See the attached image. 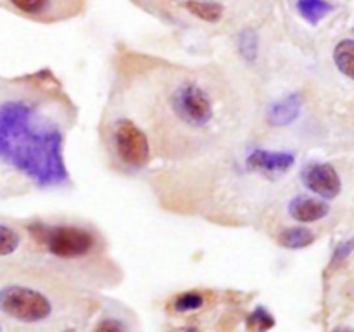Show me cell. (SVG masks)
<instances>
[{
	"label": "cell",
	"instance_id": "1",
	"mask_svg": "<svg viewBox=\"0 0 354 332\" xmlns=\"http://www.w3.org/2000/svg\"><path fill=\"white\" fill-rule=\"evenodd\" d=\"M0 159L40 187L68 182L61 130L37 118L23 100L0 104Z\"/></svg>",
	"mask_w": 354,
	"mask_h": 332
},
{
	"label": "cell",
	"instance_id": "2",
	"mask_svg": "<svg viewBox=\"0 0 354 332\" xmlns=\"http://www.w3.org/2000/svg\"><path fill=\"white\" fill-rule=\"evenodd\" d=\"M31 237L45 246L48 252L62 259H76L90 255L95 246V237L86 228L75 225L33 223L28 227Z\"/></svg>",
	"mask_w": 354,
	"mask_h": 332
},
{
	"label": "cell",
	"instance_id": "3",
	"mask_svg": "<svg viewBox=\"0 0 354 332\" xmlns=\"http://www.w3.org/2000/svg\"><path fill=\"white\" fill-rule=\"evenodd\" d=\"M0 311L23 324H38L52 315V303L44 293L26 286L0 289Z\"/></svg>",
	"mask_w": 354,
	"mask_h": 332
},
{
	"label": "cell",
	"instance_id": "4",
	"mask_svg": "<svg viewBox=\"0 0 354 332\" xmlns=\"http://www.w3.org/2000/svg\"><path fill=\"white\" fill-rule=\"evenodd\" d=\"M173 113L192 128H204L213 121L214 106L209 93L197 83H182L171 93Z\"/></svg>",
	"mask_w": 354,
	"mask_h": 332
},
{
	"label": "cell",
	"instance_id": "5",
	"mask_svg": "<svg viewBox=\"0 0 354 332\" xmlns=\"http://www.w3.org/2000/svg\"><path fill=\"white\" fill-rule=\"evenodd\" d=\"M114 145L116 152L124 165L131 168H142L147 165L151 156L147 135L133 121L120 120L114 127Z\"/></svg>",
	"mask_w": 354,
	"mask_h": 332
},
{
	"label": "cell",
	"instance_id": "6",
	"mask_svg": "<svg viewBox=\"0 0 354 332\" xmlns=\"http://www.w3.org/2000/svg\"><path fill=\"white\" fill-rule=\"evenodd\" d=\"M303 183L324 199H335L341 194V176L328 163H311L301 173Z\"/></svg>",
	"mask_w": 354,
	"mask_h": 332
},
{
	"label": "cell",
	"instance_id": "7",
	"mask_svg": "<svg viewBox=\"0 0 354 332\" xmlns=\"http://www.w3.org/2000/svg\"><path fill=\"white\" fill-rule=\"evenodd\" d=\"M294 163H296V158L290 152L265 151V149L251 152L248 158L249 168L265 173H283L292 168Z\"/></svg>",
	"mask_w": 354,
	"mask_h": 332
},
{
	"label": "cell",
	"instance_id": "8",
	"mask_svg": "<svg viewBox=\"0 0 354 332\" xmlns=\"http://www.w3.org/2000/svg\"><path fill=\"white\" fill-rule=\"evenodd\" d=\"M330 211L325 201L308 196H297L289 203V214L299 223H313L325 218Z\"/></svg>",
	"mask_w": 354,
	"mask_h": 332
},
{
	"label": "cell",
	"instance_id": "9",
	"mask_svg": "<svg viewBox=\"0 0 354 332\" xmlns=\"http://www.w3.org/2000/svg\"><path fill=\"white\" fill-rule=\"evenodd\" d=\"M301 111V97L297 93H290V95L283 97V99L277 100L270 106L268 109V121L273 127H287L297 120Z\"/></svg>",
	"mask_w": 354,
	"mask_h": 332
},
{
	"label": "cell",
	"instance_id": "10",
	"mask_svg": "<svg viewBox=\"0 0 354 332\" xmlns=\"http://www.w3.org/2000/svg\"><path fill=\"white\" fill-rule=\"evenodd\" d=\"M313 242L315 234L306 227H289L279 235V244L287 249H303Z\"/></svg>",
	"mask_w": 354,
	"mask_h": 332
},
{
	"label": "cell",
	"instance_id": "11",
	"mask_svg": "<svg viewBox=\"0 0 354 332\" xmlns=\"http://www.w3.org/2000/svg\"><path fill=\"white\" fill-rule=\"evenodd\" d=\"M334 62L339 71L354 80V40H341L334 48Z\"/></svg>",
	"mask_w": 354,
	"mask_h": 332
},
{
	"label": "cell",
	"instance_id": "12",
	"mask_svg": "<svg viewBox=\"0 0 354 332\" xmlns=\"http://www.w3.org/2000/svg\"><path fill=\"white\" fill-rule=\"evenodd\" d=\"M189 12L197 16L199 19L207 21V23H216L223 16V6L216 2H204V0H189L183 3Z\"/></svg>",
	"mask_w": 354,
	"mask_h": 332
},
{
	"label": "cell",
	"instance_id": "13",
	"mask_svg": "<svg viewBox=\"0 0 354 332\" xmlns=\"http://www.w3.org/2000/svg\"><path fill=\"white\" fill-rule=\"evenodd\" d=\"M297 10L311 24H317L332 10L327 0H297Z\"/></svg>",
	"mask_w": 354,
	"mask_h": 332
},
{
	"label": "cell",
	"instance_id": "14",
	"mask_svg": "<svg viewBox=\"0 0 354 332\" xmlns=\"http://www.w3.org/2000/svg\"><path fill=\"white\" fill-rule=\"evenodd\" d=\"M245 325L249 332H268L275 325V318L265 306H258L249 313Z\"/></svg>",
	"mask_w": 354,
	"mask_h": 332
},
{
	"label": "cell",
	"instance_id": "15",
	"mask_svg": "<svg viewBox=\"0 0 354 332\" xmlns=\"http://www.w3.org/2000/svg\"><path fill=\"white\" fill-rule=\"evenodd\" d=\"M21 237L14 228L0 223V256H9L19 248Z\"/></svg>",
	"mask_w": 354,
	"mask_h": 332
},
{
	"label": "cell",
	"instance_id": "16",
	"mask_svg": "<svg viewBox=\"0 0 354 332\" xmlns=\"http://www.w3.org/2000/svg\"><path fill=\"white\" fill-rule=\"evenodd\" d=\"M10 3L28 16H41L50 7V0H10Z\"/></svg>",
	"mask_w": 354,
	"mask_h": 332
},
{
	"label": "cell",
	"instance_id": "17",
	"mask_svg": "<svg viewBox=\"0 0 354 332\" xmlns=\"http://www.w3.org/2000/svg\"><path fill=\"white\" fill-rule=\"evenodd\" d=\"M239 48L248 61H254L258 54V37L254 31L244 30L239 37Z\"/></svg>",
	"mask_w": 354,
	"mask_h": 332
},
{
	"label": "cell",
	"instance_id": "18",
	"mask_svg": "<svg viewBox=\"0 0 354 332\" xmlns=\"http://www.w3.org/2000/svg\"><path fill=\"white\" fill-rule=\"evenodd\" d=\"M204 304V297L203 294L199 293H183L180 294L178 297L175 299V310L176 311H194L199 310L201 306Z\"/></svg>",
	"mask_w": 354,
	"mask_h": 332
},
{
	"label": "cell",
	"instance_id": "19",
	"mask_svg": "<svg viewBox=\"0 0 354 332\" xmlns=\"http://www.w3.org/2000/svg\"><path fill=\"white\" fill-rule=\"evenodd\" d=\"M93 332H127L124 325L116 318H102L99 324L95 325Z\"/></svg>",
	"mask_w": 354,
	"mask_h": 332
},
{
	"label": "cell",
	"instance_id": "20",
	"mask_svg": "<svg viewBox=\"0 0 354 332\" xmlns=\"http://www.w3.org/2000/svg\"><path fill=\"white\" fill-rule=\"evenodd\" d=\"M354 249V239H351V241H346L342 242V244L337 246V249L334 251V259H332V263H341L342 259L348 258L349 255H351V251Z\"/></svg>",
	"mask_w": 354,
	"mask_h": 332
},
{
	"label": "cell",
	"instance_id": "21",
	"mask_svg": "<svg viewBox=\"0 0 354 332\" xmlns=\"http://www.w3.org/2000/svg\"><path fill=\"white\" fill-rule=\"evenodd\" d=\"M334 332H354L353 329H349V327H339V329H335Z\"/></svg>",
	"mask_w": 354,
	"mask_h": 332
},
{
	"label": "cell",
	"instance_id": "22",
	"mask_svg": "<svg viewBox=\"0 0 354 332\" xmlns=\"http://www.w3.org/2000/svg\"><path fill=\"white\" fill-rule=\"evenodd\" d=\"M61 332H76V329H66V331H61Z\"/></svg>",
	"mask_w": 354,
	"mask_h": 332
}]
</instances>
